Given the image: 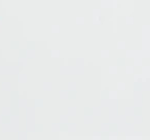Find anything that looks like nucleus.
I'll return each mask as SVG.
<instances>
[]
</instances>
